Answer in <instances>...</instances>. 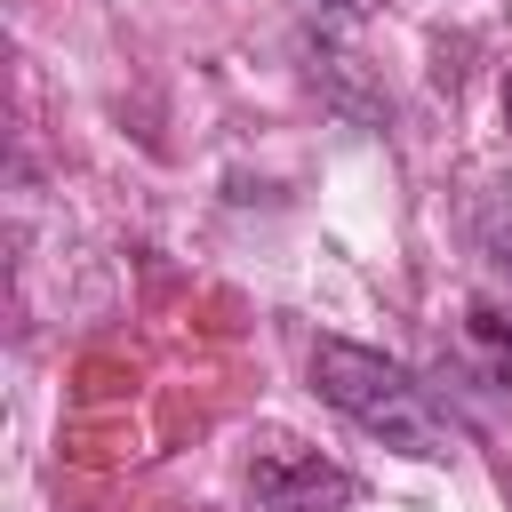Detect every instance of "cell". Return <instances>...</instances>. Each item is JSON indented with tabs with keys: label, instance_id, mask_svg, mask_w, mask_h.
<instances>
[{
	"label": "cell",
	"instance_id": "cell-1",
	"mask_svg": "<svg viewBox=\"0 0 512 512\" xmlns=\"http://www.w3.org/2000/svg\"><path fill=\"white\" fill-rule=\"evenodd\" d=\"M312 384H320V400L328 408H344L360 432H376L384 448H400V456H448V416L424 400V384L400 368V360H384V352H368V344H344V336H320L312 344Z\"/></svg>",
	"mask_w": 512,
	"mask_h": 512
},
{
	"label": "cell",
	"instance_id": "cell-2",
	"mask_svg": "<svg viewBox=\"0 0 512 512\" xmlns=\"http://www.w3.org/2000/svg\"><path fill=\"white\" fill-rule=\"evenodd\" d=\"M352 496L360 480L304 440H264L248 456V512H352Z\"/></svg>",
	"mask_w": 512,
	"mask_h": 512
},
{
	"label": "cell",
	"instance_id": "cell-3",
	"mask_svg": "<svg viewBox=\"0 0 512 512\" xmlns=\"http://www.w3.org/2000/svg\"><path fill=\"white\" fill-rule=\"evenodd\" d=\"M472 240H480V256L512 280V176H488V184H480V200H472Z\"/></svg>",
	"mask_w": 512,
	"mask_h": 512
},
{
	"label": "cell",
	"instance_id": "cell-4",
	"mask_svg": "<svg viewBox=\"0 0 512 512\" xmlns=\"http://www.w3.org/2000/svg\"><path fill=\"white\" fill-rule=\"evenodd\" d=\"M472 336H480V344H488V352H496V368H504V376H512V328H504V320H496V312H472Z\"/></svg>",
	"mask_w": 512,
	"mask_h": 512
},
{
	"label": "cell",
	"instance_id": "cell-5",
	"mask_svg": "<svg viewBox=\"0 0 512 512\" xmlns=\"http://www.w3.org/2000/svg\"><path fill=\"white\" fill-rule=\"evenodd\" d=\"M504 128H512V72H504Z\"/></svg>",
	"mask_w": 512,
	"mask_h": 512
}]
</instances>
